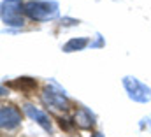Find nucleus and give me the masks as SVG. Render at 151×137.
<instances>
[{
	"label": "nucleus",
	"mask_w": 151,
	"mask_h": 137,
	"mask_svg": "<svg viewBox=\"0 0 151 137\" xmlns=\"http://www.w3.org/2000/svg\"><path fill=\"white\" fill-rule=\"evenodd\" d=\"M58 123H60V127H62L63 130H67V132H72V128L76 127V121H70L69 118H58Z\"/></svg>",
	"instance_id": "10"
},
{
	"label": "nucleus",
	"mask_w": 151,
	"mask_h": 137,
	"mask_svg": "<svg viewBox=\"0 0 151 137\" xmlns=\"http://www.w3.org/2000/svg\"><path fill=\"white\" fill-rule=\"evenodd\" d=\"M79 21L77 19H70V18H63L62 19V25H77Z\"/></svg>",
	"instance_id": "11"
},
{
	"label": "nucleus",
	"mask_w": 151,
	"mask_h": 137,
	"mask_svg": "<svg viewBox=\"0 0 151 137\" xmlns=\"http://www.w3.org/2000/svg\"><path fill=\"white\" fill-rule=\"evenodd\" d=\"M93 137H104V136H102V134H95Z\"/></svg>",
	"instance_id": "12"
},
{
	"label": "nucleus",
	"mask_w": 151,
	"mask_h": 137,
	"mask_svg": "<svg viewBox=\"0 0 151 137\" xmlns=\"http://www.w3.org/2000/svg\"><path fill=\"white\" fill-rule=\"evenodd\" d=\"M88 46V39L86 37H77V39H70L65 46H63V51L65 53H72V51H81Z\"/></svg>",
	"instance_id": "9"
},
{
	"label": "nucleus",
	"mask_w": 151,
	"mask_h": 137,
	"mask_svg": "<svg viewBox=\"0 0 151 137\" xmlns=\"http://www.w3.org/2000/svg\"><path fill=\"white\" fill-rule=\"evenodd\" d=\"M123 86H125L128 97L134 102L146 104L151 100V88L146 86L144 83H141L139 79H135L132 76H127V77H123Z\"/></svg>",
	"instance_id": "2"
},
{
	"label": "nucleus",
	"mask_w": 151,
	"mask_h": 137,
	"mask_svg": "<svg viewBox=\"0 0 151 137\" xmlns=\"http://www.w3.org/2000/svg\"><path fill=\"white\" fill-rule=\"evenodd\" d=\"M11 86L16 90H21V92H32V90H35L37 83H35V79H30V77H19V79H14L11 83Z\"/></svg>",
	"instance_id": "8"
},
{
	"label": "nucleus",
	"mask_w": 151,
	"mask_h": 137,
	"mask_svg": "<svg viewBox=\"0 0 151 137\" xmlns=\"http://www.w3.org/2000/svg\"><path fill=\"white\" fill-rule=\"evenodd\" d=\"M25 112H27V116H30L32 120H35L39 125L46 130V132H51L53 130V125H51V120H49V116L46 114V112H42L40 109H37L35 105H32V104H27L25 107Z\"/></svg>",
	"instance_id": "6"
},
{
	"label": "nucleus",
	"mask_w": 151,
	"mask_h": 137,
	"mask_svg": "<svg viewBox=\"0 0 151 137\" xmlns=\"http://www.w3.org/2000/svg\"><path fill=\"white\" fill-rule=\"evenodd\" d=\"M21 123V112L14 105H2L0 107V127L2 130H14Z\"/></svg>",
	"instance_id": "5"
},
{
	"label": "nucleus",
	"mask_w": 151,
	"mask_h": 137,
	"mask_svg": "<svg viewBox=\"0 0 151 137\" xmlns=\"http://www.w3.org/2000/svg\"><path fill=\"white\" fill-rule=\"evenodd\" d=\"M74 121L79 128H84V130H86V128H91V127L95 125V114H93L90 109H86V107H79V109L76 111Z\"/></svg>",
	"instance_id": "7"
},
{
	"label": "nucleus",
	"mask_w": 151,
	"mask_h": 137,
	"mask_svg": "<svg viewBox=\"0 0 151 137\" xmlns=\"http://www.w3.org/2000/svg\"><path fill=\"white\" fill-rule=\"evenodd\" d=\"M21 7H23L21 0H4L0 9L2 21L9 27H23L25 19L21 16Z\"/></svg>",
	"instance_id": "3"
},
{
	"label": "nucleus",
	"mask_w": 151,
	"mask_h": 137,
	"mask_svg": "<svg viewBox=\"0 0 151 137\" xmlns=\"http://www.w3.org/2000/svg\"><path fill=\"white\" fill-rule=\"evenodd\" d=\"M23 12L35 21H49L58 16V4L47 0H30L23 5Z\"/></svg>",
	"instance_id": "1"
},
{
	"label": "nucleus",
	"mask_w": 151,
	"mask_h": 137,
	"mask_svg": "<svg viewBox=\"0 0 151 137\" xmlns=\"http://www.w3.org/2000/svg\"><path fill=\"white\" fill-rule=\"evenodd\" d=\"M42 100L47 107L56 109V111H67L69 109V100L63 90L58 88V84L53 83V86H46L42 92Z\"/></svg>",
	"instance_id": "4"
},
{
	"label": "nucleus",
	"mask_w": 151,
	"mask_h": 137,
	"mask_svg": "<svg viewBox=\"0 0 151 137\" xmlns=\"http://www.w3.org/2000/svg\"><path fill=\"white\" fill-rule=\"evenodd\" d=\"M150 125H151V116H150Z\"/></svg>",
	"instance_id": "13"
}]
</instances>
